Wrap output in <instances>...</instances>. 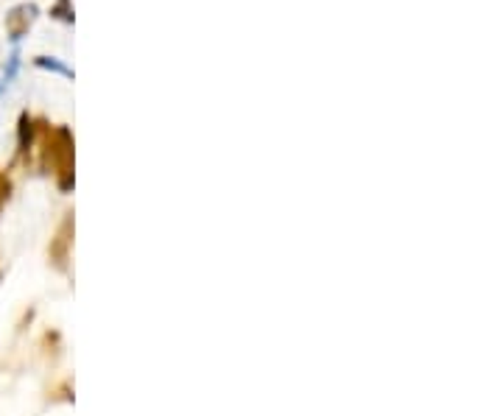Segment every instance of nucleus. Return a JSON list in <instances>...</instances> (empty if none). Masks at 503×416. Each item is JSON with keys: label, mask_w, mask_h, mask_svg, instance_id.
<instances>
[{"label": "nucleus", "mask_w": 503, "mask_h": 416, "mask_svg": "<svg viewBox=\"0 0 503 416\" xmlns=\"http://www.w3.org/2000/svg\"><path fill=\"white\" fill-rule=\"evenodd\" d=\"M34 62H36V67H42V70H54V73H62L67 78H73V70L59 62V59H54V56H36Z\"/></svg>", "instance_id": "obj_5"}, {"label": "nucleus", "mask_w": 503, "mask_h": 416, "mask_svg": "<svg viewBox=\"0 0 503 416\" xmlns=\"http://www.w3.org/2000/svg\"><path fill=\"white\" fill-rule=\"evenodd\" d=\"M20 137H17V146H20V154H29V148H31L34 143V121L29 118V112H23L20 115Z\"/></svg>", "instance_id": "obj_4"}, {"label": "nucleus", "mask_w": 503, "mask_h": 416, "mask_svg": "<svg viewBox=\"0 0 503 416\" xmlns=\"http://www.w3.org/2000/svg\"><path fill=\"white\" fill-rule=\"evenodd\" d=\"M48 151H45V160L54 162L56 173H59V188L62 191H70L73 188V137L65 126L56 128L54 137H48Z\"/></svg>", "instance_id": "obj_1"}, {"label": "nucleus", "mask_w": 503, "mask_h": 416, "mask_svg": "<svg viewBox=\"0 0 503 416\" xmlns=\"http://www.w3.org/2000/svg\"><path fill=\"white\" fill-rule=\"evenodd\" d=\"M67 6H70V0H59V3H56V9H54V14H56V17H62L65 23H73V11H67Z\"/></svg>", "instance_id": "obj_8"}, {"label": "nucleus", "mask_w": 503, "mask_h": 416, "mask_svg": "<svg viewBox=\"0 0 503 416\" xmlns=\"http://www.w3.org/2000/svg\"><path fill=\"white\" fill-rule=\"evenodd\" d=\"M17 67H20V54L14 51V54H11V59H9V67H6V73H3V81H6V84H9L11 78H14V73H17Z\"/></svg>", "instance_id": "obj_7"}, {"label": "nucleus", "mask_w": 503, "mask_h": 416, "mask_svg": "<svg viewBox=\"0 0 503 416\" xmlns=\"http://www.w3.org/2000/svg\"><path fill=\"white\" fill-rule=\"evenodd\" d=\"M36 11H39V9H36L34 3H23V6H14V9L6 14V31L11 34L14 42L31 29V23L36 20Z\"/></svg>", "instance_id": "obj_2"}, {"label": "nucleus", "mask_w": 503, "mask_h": 416, "mask_svg": "<svg viewBox=\"0 0 503 416\" xmlns=\"http://www.w3.org/2000/svg\"><path fill=\"white\" fill-rule=\"evenodd\" d=\"M73 229V221L67 218L65 224H62V229H59V235H56V240L51 243V257L56 260V263H65L67 257V243H70V238H67V232Z\"/></svg>", "instance_id": "obj_3"}, {"label": "nucleus", "mask_w": 503, "mask_h": 416, "mask_svg": "<svg viewBox=\"0 0 503 416\" xmlns=\"http://www.w3.org/2000/svg\"><path fill=\"white\" fill-rule=\"evenodd\" d=\"M9 193H11V182H9V176L0 171V213H3V207H6V201H9Z\"/></svg>", "instance_id": "obj_6"}]
</instances>
